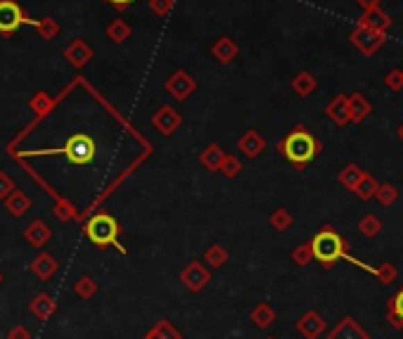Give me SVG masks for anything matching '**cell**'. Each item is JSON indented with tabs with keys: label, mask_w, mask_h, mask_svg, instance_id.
Returning a JSON list of instances; mask_svg holds the SVG:
<instances>
[{
	"label": "cell",
	"mask_w": 403,
	"mask_h": 339,
	"mask_svg": "<svg viewBox=\"0 0 403 339\" xmlns=\"http://www.w3.org/2000/svg\"><path fill=\"white\" fill-rule=\"evenodd\" d=\"M280 152L287 162H292L295 166H306L318 157L320 152V142L315 140L313 133L304 126H297L295 131L287 133L285 140L280 142Z\"/></svg>",
	"instance_id": "obj_1"
},
{
	"label": "cell",
	"mask_w": 403,
	"mask_h": 339,
	"mask_svg": "<svg viewBox=\"0 0 403 339\" xmlns=\"http://www.w3.org/2000/svg\"><path fill=\"white\" fill-rule=\"evenodd\" d=\"M311 254H313L315 261H320L322 266H332V263L339 261V258H349V261H354L356 266H363L365 271H370L375 275V268L365 266V263L356 261V258H351L347 254V242L342 240V235H337L335 231H330V228L320 231L313 240H311Z\"/></svg>",
	"instance_id": "obj_2"
},
{
	"label": "cell",
	"mask_w": 403,
	"mask_h": 339,
	"mask_svg": "<svg viewBox=\"0 0 403 339\" xmlns=\"http://www.w3.org/2000/svg\"><path fill=\"white\" fill-rule=\"evenodd\" d=\"M121 228L117 223V218H112L109 214H97L85 223V235L88 240L97 247H107V245H114L119 238Z\"/></svg>",
	"instance_id": "obj_3"
},
{
	"label": "cell",
	"mask_w": 403,
	"mask_h": 339,
	"mask_svg": "<svg viewBox=\"0 0 403 339\" xmlns=\"http://www.w3.org/2000/svg\"><path fill=\"white\" fill-rule=\"evenodd\" d=\"M349 41L356 50H361V55L372 57L384 43H387V33L372 31V28H365V26H356L354 31L349 33Z\"/></svg>",
	"instance_id": "obj_4"
},
{
	"label": "cell",
	"mask_w": 403,
	"mask_h": 339,
	"mask_svg": "<svg viewBox=\"0 0 403 339\" xmlns=\"http://www.w3.org/2000/svg\"><path fill=\"white\" fill-rule=\"evenodd\" d=\"M65 154H67L69 162L76 164V166L90 164L93 162V157H95V142L90 140L88 135H74V138H69L67 140Z\"/></svg>",
	"instance_id": "obj_5"
},
{
	"label": "cell",
	"mask_w": 403,
	"mask_h": 339,
	"mask_svg": "<svg viewBox=\"0 0 403 339\" xmlns=\"http://www.w3.org/2000/svg\"><path fill=\"white\" fill-rule=\"evenodd\" d=\"M181 280H183V285L192 292V295H197V292H202L206 285H209L211 273H209V268L202 266L199 261H192V263H188V266L183 268Z\"/></svg>",
	"instance_id": "obj_6"
},
{
	"label": "cell",
	"mask_w": 403,
	"mask_h": 339,
	"mask_svg": "<svg viewBox=\"0 0 403 339\" xmlns=\"http://www.w3.org/2000/svg\"><path fill=\"white\" fill-rule=\"evenodd\" d=\"M391 17L384 13L382 8H372V10H363V15L359 17V26H365V28H372V31H379V33H387L391 28Z\"/></svg>",
	"instance_id": "obj_7"
},
{
	"label": "cell",
	"mask_w": 403,
	"mask_h": 339,
	"mask_svg": "<svg viewBox=\"0 0 403 339\" xmlns=\"http://www.w3.org/2000/svg\"><path fill=\"white\" fill-rule=\"evenodd\" d=\"M24 22V17H22V10L17 8L13 0H3L0 3V31L3 33H10L15 31L17 26Z\"/></svg>",
	"instance_id": "obj_8"
},
{
	"label": "cell",
	"mask_w": 403,
	"mask_h": 339,
	"mask_svg": "<svg viewBox=\"0 0 403 339\" xmlns=\"http://www.w3.org/2000/svg\"><path fill=\"white\" fill-rule=\"evenodd\" d=\"M28 311H31L33 318L38 320H50L57 311V304L55 299L50 295H45V292H40V295H36L31 299V304H28Z\"/></svg>",
	"instance_id": "obj_9"
},
{
	"label": "cell",
	"mask_w": 403,
	"mask_h": 339,
	"mask_svg": "<svg viewBox=\"0 0 403 339\" xmlns=\"http://www.w3.org/2000/svg\"><path fill=\"white\" fill-rule=\"evenodd\" d=\"M297 330L302 332L306 339H315L318 335L325 332V320H322L315 311H306L302 318L297 320Z\"/></svg>",
	"instance_id": "obj_10"
},
{
	"label": "cell",
	"mask_w": 403,
	"mask_h": 339,
	"mask_svg": "<svg viewBox=\"0 0 403 339\" xmlns=\"http://www.w3.org/2000/svg\"><path fill=\"white\" fill-rule=\"evenodd\" d=\"M372 114V105L363 93H354L349 95V122L354 124H363L368 117Z\"/></svg>",
	"instance_id": "obj_11"
},
{
	"label": "cell",
	"mask_w": 403,
	"mask_h": 339,
	"mask_svg": "<svg viewBox=\"0 0 403 339\" xmlns=\"http://www.w3.org/2000/svg\"><path fill=\"white\" fill-rule=\"evenodd\" d=\"M325 114L330 117V122L335 126H347L349 124V95H337L335 100H330Z\"/></svg>",
	"instance_id": "obj_12"
},
{
	"label": "cell",
	"mask_w": 403,
	"mask_h": 339,
	"mask_svg": "<svg viewBox=\"0 0 403 339\" xmlns=\"http://www.w3.org/2000/svg\"><path fill=\"white\" fill-rule=\"evenodd\" d=\"M327 339H368V335L363 332V327L356 323L354 318H344L342 323L327 335Z\"/></svg>",
	"instance_id": "obj_13"
},
{
	"label": "cell",
	"mask_w": 403,
	"mask_h": 339,
	"mask_svg": "<svg viewBox=\"0 0 403 339\" xmlns=\"http://www.w3.org/2000/svg\"><path fill=\"white\" fill-rule=\"evenodd\" d=\"M31 271L40 280H50L57 271V261L50 254H40L31 261Z\"/></svg>",
	"instance_id": "obj_14"
},
{
	"label": "cell",
	"mask_w": 403,
	"mask_h": 339,
	"mask_svg": "<svg viewBox=\"0 0 403 339\" xmlns=\"http://www.w3.org/2000/svg\"><path fill=\"white\" fill-rule=\"evenodd\" d=\"M249 318L256 327L266 330V327H270L275 323V311H273V306H268V304H256V306L252 308Z\"/></svg>",
	"instance_id": "obj_15"
},
{
	"label": "cell",
	"mask_w": 403,
	"mask_h": 339,
	"mask_svg": "<svg viewBox=\"0 0 403 339\" xmlns=\"http://www.w3.org/2000/svg\"><path fill=\"white\" fill-rule=\"evenodd\" d=\"M363 174H365V171H363L359 164H347L342 171H339V183H342L347 190H354V188L359 185V181L363 178Z\"/></svg>",
	"instance_id": "obj_16"
},
{
	"label": "cell",
	"mask_w": 403,
	"mask_h": 339,
	"mask_svg": "<svg viewBox=\"0 0 403 339\" xmlns=\"http://www.w3.org/2000/svg\"><path fill=\"white\" fill-rule=\"evenodd\" d=\"M26 240L33 247H43L50 240V228L45 226V223H40V221L31 223V226L26 228Z\"/></svg>",
	"instance_id": "obj_17"
},
{
	"label": "cell",
	"mask_w": 403,
	"mask_h": 339,
	"mask_svg": "<svg viewBox=\"0 0 403 339\" xmlns=\"http://www.w3.org/2000/svg\"><path fill=\"white\" fill-rule=\"evenodd\" d=\"M377 188H379V183L375 181V178H372L370 174H363V178L359 181V185H356L351 192H356V195H359V197L363 199V202H368V199H372V197H375Z\"/></svg>",
	"instance_id": "obj_18"
},
{
	"label": "cell",
	"mask_w": 403,
	"mask_h": 339,
	"mask_svg": "<svg viewBox=\"0 0 403 339\" xmlns=\"http://www.w3.org/2000/svg\"><path fill=\"white\" fill-rule=\"evenodd\" d=\"M240 149L247 154V157H258V152L263 149V140H261V135L254 133V131H249L245 138L240 140Z\"/></svg>",
	"instance_id": "obj_19"
},
{
	"label": "cell",
	"mask_w": 403,
	"mask_h": 339,
	"mask_svg": "<svg viewBox=\"0 0 403 339\" xmlns=\"http://www.w3.org/2000/svg\"><path fill=\"white\" fill-rule=\"evenodd\" d=\"M97 283L90 275H83V278H79L76 280V285H74V295H76L79 299H93L97 295Z\"/></svg>",
	"instance_id": "obj_20"
},
{
	"label": "cell",
	"mask_w": 403,
	"mask_h": 339,
	"mask_svg": "<svg viewBox=\"0 0 403 339\" xmlns=\"http://www.w3.org/2000/svg\"><path fill=\"white\" fill-rule=\"evenodd\" d=\"M375 199H379V204L391 206V204H396V199H399V190H396L391 183H379V188L375 192Z\"/></svg>",
	"instance_id": "obj_21"
},
{
	"label": "cell",
	"mask_w": 403,
	"mask_h": 339,
	"mask_svg": "<svg viewBox=\"0 0 403 339\" xmlns=\"http://www.w3.org/2000/svg\"><path fill=\"white\" fill-rule=\"evenodd\" d=\"M292 85H295V90H297V93L302 95V97H309V95L315 90V78L311 76L309 72H302V74H299V76L295 78V83H292Z\"/></svg>",
	"instance_id": "obj_22"
},
{
	"label": "cell",
	"mask_w": 403,
	"mask_h": 339,
	"mask_svg": "<svg viewBox=\"0 0 403 339\" xmlns=\"http://www.w3.org/2000/svg\"><path fill=\"white\" fill-rule=\"evenodd\" d=\"M31 206V202H28V197L26 195H22V192H10V197H8V209H10V214H15V216H22L24 211Z\"/></svg>",
	"instance_id": "obj_23"
},
{
	"label": "cell",
	"mask_w": 403,
	"mask_h": 339,
	"mask_svg": "<svg viewBox=\"0 0 403 339\" xmlns=\"http://www.w3.org/2000/svg\"><path fill=\"white\" fill-rule=\"evenodd\" d=\"M389 323L394 327H403V290L399 292V295L394 297V301H389Z\"/></svg>",
	"instance_id": "obj_24"
},
{
	"label": "cell",
	"mask_w": 403,
	"mask_h": 339,
	"mask_svg": "<svg viewBox=\"0 0 403 339\" xmlns=\"http://www.w3.org/2000/svg\"><path fill=\"white\" fill-rule=\"evenodd\" d=\"M359 228H361V233L365 235V238H375V235H379V231H382V221H379L377 216L368 214V216L361 218Z\"/></svg>",
	"instance_id": "obj_25"
},
{
	"label": "cell",
	"mask_w": 403,
	"mask_h": 339,
	"mask_svg": "<svg viewBox=\"0 0 403 339\" xmlns=\"http://www.w3.org/2000/svg\"><path fill=\"white\" fill-rule=\"evenodd\" d=\"M152 332L159 339H183L181 330H178V327H174V323H169V320H159V323L152 327Z\"/></svg>",
	"instance_id": "obj_26"
},
{
	"label": "cell",
	"mask_w": 403,
	"mask_h": 339,
	"mask_svg": "<svg viewBox=\"0 0 403 339\" xmlns=\"http://www.w3.org/2000/svg\"><path fill=\"white\" fill-rule=\"evenodd\" d=\"M204 258H206V263H209L211 268H221L223 263H226L228 254H226V249H223V247L214 245V247H209V249H206Z\"/></svg>",
	"instance_id": "obj_27"
},
{
	"label": "cell",
	"mask_w": 403,
	"mask_h": 339,
	"mask_svg": "<svg viewBox=\"0 0 403 339\" xmlns=\"http://www.w3.org/2000/svg\"><path fill=\"white\" fill-rule=\"evenodd\" d=\"M384 85H387L389 90H394V93L403 90V72L401 69H391L387 76H384Z\"/></svg>",
	"instance_id": "obj_28"
},
{
	"label": "cell",
	"mask_w": 403,
	"mask_h": 339,
	"mask_svg": "<svg viewBox=\"0 0 403 339\" xmlns=\"http://www.w3.org/2000/svg\"><path fill=\"white\" fill-rule=\"evenodd\" d=\"M202 162H204V166H209V169H218L223 162V154H221V149H218L216 145L214 147H209L204 152V157H202Z\"/></svg>",
	"instance_id": "obj_29"
},
{
	"label": "cell",
	"mask_w": 403,
	"mask_h": 339,
	"mask_svg": "<svg viewBox=\"0 0 403 339\" xmlns=\"http://www.w3.org/2000/svg\"><path fill=\"white\" fill-rule=\"evenodd\" d=\"M292 258H295L297 266H309L311 258H313V254H311V245H299L295 251H292Z\"/></svg>",
	"instance_id": "obj_30"
},
{
	"label": "cell",
	"mask_w": 403,
	"mask_h": 339,
	"mask_svg": "<svg viewBox=\"0 0 403 339\" xmlns=\"http://www.w3.org/2000/svg\"><path fill=\"white\" fill-rule=\"evenodd\" d=\"M270 223H273L275 231H287V228H290V223H292V216L287 214L285 209H278L273 216H270Z\"/></svg>",
	"instance_id": "obj_31"
},
{
	"label": "cell",
	"mask_w": 403,
	"mask_h": 339,
	"mask_svg": "<svg viewBox=\"0 0 403 339\" xmlns=\"http://www.w3.org/2000/svg\"><path fill=\"white\" fill-rule=\"evenodd\" d=\"M375 275L382 283H391V280L396 278V268L391 266V263H382L379 268H375Z\"/></svg>",
	"instance_id": "obj_32"
},
{
	"label": "cell",
	"mask_w": 403,
	"mask_h": 339,
	"mask_svg": "<svg viewBox=\"0 0 403 339\" xmlns=\"http://www.w3.org/2000/svg\"><path fill=\"white\" fill-rule=\"evenodd\" d=\"M221 169H223V174H226L228 178H233V176H238V171H240V164H238V159H233V157H223V162H221Z\"/></svg>",
	"instance_id": "obj_33"
},
{
	"label": "cell",
	"mask_w": 403,
	"mask_h": 339,
	"mask_svg": "<svg viewBox=\"0 0 403 339\" xmlns=\"http://www.w3.org/2000/svg\"><path fill=\"white\" fill-rule=\"evenodd\" d=\"M8 339H33V337H31V332H28V327L15 325L13 330L8 332Z\"/></svg>",
	"instance_id": "obj_34"
},
{
	"label": "cell",
	"mask_w": 403,
	"mask_h": 339,
	"mask_svg": "<svg viewBox=\"0 0 403 339\" xmlns=\"http://www.w3.org/2000/svg\"><path fill=\"white\" fill-rule=\"evenodd\" d=\"M13 190H15L13 181H10L8 176H3V174H0V199H3V197H8V195L13 192Z\"/></svg>",
	"instance_id": "obj_35"
},
{
	"label": "cell",
	"mask_w": 403,
	"mask_h": 339,
	"mask_svg": "<svg viewBox=\"0 0 403 339\" xmlns=\"http://www.w3.org/2000/svg\"><path fill=\"white\" fill-rule=\"evenodd\" d=\"M356 3H359L363 10H372V8H377L379 5V0H356Z\"/></svg>",
	"instance_id": "obj_36"
},
{
	"label": "cell",
	"mask_w": 403,
	"mask_h": 339,
	"mask_svg": "<svg viewBox=\"0 0 403 339\" xmlns=\"http://www.w3.org/2000/svg\"><path fill=\"white\" fill-rule=\"evenodd\" d=\"M142 339H159V337H157V335H154V332H152V330H149V332H147V335H145V337H142Z\"/></svg>",
	"instance_id": "obj_37"
},
{
	"label": "cell",
	"mask_w": 403,
	"mask_h": 339,
	"mask_svg": "<svg viewBox=\"0 0 403 339\" xmlns=\"http://www.w3.org/2000/svg\"><path fill=\"white\" fill-rule=\"evenodd\" d=\"M109 3H114V5H126V3H131V0H109Z\"/></svg>",
	"instance_id": "obj_38"
},
{
	"label": "cell",
	"mask_w": 403,
	"mask_h": 339,
	"mask_svg": "<svg viewBox=\"0 0 403 339\" xmlns=\"http://www.w3.org/2000/svg\"><path fill=\"white\" fill-rule=\"evenodd\" d=\"M396 133H399V138H401V142H403V124L399 126V129H396Z\"/></svg>",
	"instance_id": "obj_39"
},
{
	"label": "cell",
	"mask_w": 403,
	"mask_h": 339,
	"mask_svg": "<svg viewBox=\"0 0 403 339\" xmlns=\"http://www.w3.org/2000/svg\"><path fill=\"white\" fill-rule=\"evenodd\" d=\"M0 283H3V275H0Z\"/></svg>",
	"instance_id": "obj_40"
},
{
	"label": "cell",
	"mask_w": 403,
	"mask_h": 339,
	"mask_svg": "<svg viewBox=\"0 0 403 339\" xmlns=\"http://www.w3.org/2000/svg\"><path fill=\"white\" fill-rule=\"evenodd\" d=\"M401 72H403V69H401Z\"/></svg>",
	"instance_id": "obj_41"
}]
</instances>
